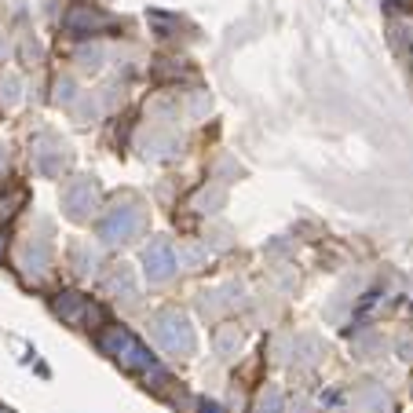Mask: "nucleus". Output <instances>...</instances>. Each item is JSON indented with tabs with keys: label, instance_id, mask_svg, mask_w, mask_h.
I'll list each match as a JSON object with an SVG mask.
<instances>
[{
	"label": "nucleus",
	"instance_id": "f257e3e1",
	"mask_svg": "<svg viewBox=\"0 0 413 413\" xmlns=\"http://www.w3.org/2000/svg\"><path fill=\"white\" fill-rule=\"evenodd\" d=\"M146 271H150V278H165L172 271V256H168L165 245H154L146 252Z\"/></svg>",
	"mask_w": 413,
	"mask_h": 413
},
{
	"label": "nucleus",
	"instance_id": "f03ea898",
	"mask_svg": "<svg viewBox=\"0 0 413 413\" xmlns=\"http://www.w3.org/2000/svg\"><path fill=\"white\" fill-rule=\"evenodd\" d=\"M260 413H281V409H278V395L264 399V406H260Z\"/></svg>",
	"mask_w": 413,
	"mask_h": 413
},
{
	"label": "nucleus",
	"instance_id": "7ed1b4c3",
	"mask_svg": "<svg viewBox=\"0 0 413 413\" xmlns=\"http://www.w3.org/2000/svg\"><path fill=\"white\" fill-rule=\"evenodd\" d=\"M205 413H220V406H205Z\"/></svg>",
	"mask_w": 413,
	"mask_h": 413
}]
</instances>
